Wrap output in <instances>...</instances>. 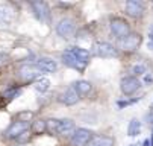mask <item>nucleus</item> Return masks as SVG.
<instances>
[{
  "label": "nucleus",
  "instance_id": "c756f323",
  "mask_svg": "<svg viewBox=\"0 0 153 146\" xmlns=\"http://www.w3.org/2000/svg\"><path fill=\"white\" fill-rule=\"evenodd\" d=\"M143 146H150V139H146L144 143H143Z\"/></svg>",
  "mask_w": 153,
  "mask_h": 146
},
{
  "label": "nucleus",
  "instance_id": "423d86ee",
  "mask_svg": "<svg viewBox=\"0 0 153 146\" xmlns=\"http://www.w3.org/2000/svg\"><path fill=\"white\" fill-rule=\"evenodd\" d=\"M141 88V81L135 76H126L120 82V90L124 96H130Z\"/></svg>",
  "mask_w": 153,
  "mask_h": 146
},
{
  "label": "nucleus",
  "instance_id": "7ed1b4c3",
  "mask_svg": "<svg viewBox=\"0 0 153 146\" xmlns=\"http://www.w3.org/2000/svg\"><path fill=\"white\" fill-rule=\"evenodd\" d=\"M143 43V37L138 32H132L130 35H127L126 38L118 41V49L124 50V52H135Z\"/></svg>",
  "mask_w": 153,
  "mask_h": 146
},
{
  "label": "nucleus",
  "instance_id": "473e14b6",
  "mask_svg": "<svg viewBox=\"0 0 153 146\" xmlns=\"http://www.w3.org/2000/svg\"><path fill=\"white\" fill-rule=\"evenodd\" d=\"M150 32H152V34H153V25H152V28H150Z\"/></svg>",
  "mask_w": 153,
  "mask_h": 146
},
{
  "label": "nucleus",
  "instance_id": "cd10ccee",
  "mask_svg": "<svg viewBox=\"0 0 153 146\" xmlns=\"http://www.w3.org/2000/svg\"><path fill=\"white\" fill-rule=\"evenodd\" d=\"M147 46H149V49L153 50V34L152 32H149V44Z\"/></svg>",
  "mask_w": 153,
  "mask_h": 146
},
{
  "label": "nucleus",
  "instance_id": "f03ea898",
  "mask_svg": "<svg viewBox=\"0 0 153 146\" xmlns=\"http://www.w3.org/2000/svg\"><path fill=\"white\" fill-rule=\"evenodd\" d=\"M93 53L97 58H115L118 55V49L108 41H97L93 46Z\"/></svg>",
  "mask_w": 153,
  "mask_h": 146
},
{
  "label": "nucleus",
  "instance_id": "1a4fd4ad",
  "mask_svg": "<svg viewBox=\"0 0 153 146\" xmlns=\"http://www.w3.org/2000/svg\"><path fill=\"white\" fill-rule=\"evenodd\" d=\"M30 130V127H29V123H26V122H20V120H17V122H14L11 127L6 130V133H5V136H6V139H11V140H17L21 134H25L26 131H29Z\"/></svg>",
  "mask_w": 153,
  "mask_h": 146
},
{
  "label": "nucleus",
  "instance_id": "f3484780",
  "mask_svg": "<svg viewBox=\"0 0 153 146\" xmlns=\"http://www.w3.org/2000/svg\"><path fill=\"white\" fill-rule=\"evenodd\" d=\"M33 88L38 91V93H46L49 88H50V79L46 78V76H41L38 79L33 81Z\"/></svg>",
  "mask_w": 153,
  "mask_h": 146
},
{
  "label": "nucleus",
  "instance_id": "6e6552de",
  "mask_svg": "<svg viewBox=\"0 0 153 146\" xmlns=\"http://www.w3.org/2000/svg\"><path fill=\"white\" fill-rule=\"evenodd\" d=\"M61 58H62V62H64L67 67H71V69H74V70H77V72H83L85 67H86V64H83L82 61H79L70 49L64 50L62 55H61Z\"/></svg>",
  "mask_w": 153,
  "mask_h": 146
},
{
  "label": "nucleus",
  "instance_id": "7c9ffc66",
  "mask_svg": "<svg viewBox=\"0 0 153 146\" xmlns=\"http://www.w3.org/2000/svg\"><path fill=\"white\" fill-rule=\"evenodd\" d=\"M150 117L153 119V102H152V105H150Z\"/></svg>",
  "mask_w": 153,
  "mask_h": 146
},
{
  "label": "nucleus",
  "instance_id": "4be33fe9",
  "mask_svg": "<svg viewBox=\"0 0 153 146\" xmlns=\"http://www.w3.org/2000/svg\"><path fill=\"white\" fill-rule=\"evenodd\" d=\"M140 131H141V122L138 119H132L127 125V136L135 137V136L140 134Z\"/></svg>",
  "mask_w": 153,
  "mask_h": 146
},
{
  "label": "nucleus",
  "instance_id": "a878e982",
  "mask_svg": "<svg viewBox=\"0 0 153 146\" xmlns=\"http://www.w3.org/2000/svg\"><path fill=\"white\" fill-rule=\"evenodd\" d=\"M29 137H30V133H29V131H26L25 134H21L17 140H18V142H21V143H25L26 140H29Z\"/></svg>",
  "mask_w": 153,
  "mask_h": 146
},
{
  "label": "nucleus",
  "instance_id": "393cba45",
  "mask_svg": "<svg viewBox=\"0 0 153 146\" xmlns=\"http://www.w3.org/2000/svg\"><path fill=\"white\" fill-rule=\"evenodd\" d=\"M138 100H140V97H138V99H134V100H120V102H117V105H118L120 108H124V107L132 105V103H135V102H138Z\"/></svg>",
  "mask_w": 153,
  "mask_h": 146
},
{
  "label": "nucleus",
  "instance_id": "9d476101",
  "mask_svg": "<svg viewBox=\"0 0 153 146\" xmlns=\"http://www.w3.org/2000/svg\"><path fill=\"white\" fill-rule=\"evenodd\" d=\"M124 11H126L127 15L138 18V17L144 15L146 6H144V3L141 2V0H129V2H126V5H124Z\"/></svg>",
  "mask_w": 153,
  "mask_h": 146
},
{
  "label": "nucleus",
  "instance_id": "6ab92c4d",
  "mask_svg": "<svg viewBox=\"0 0 153 146\" xmlns=\"http://www.w3.org/2000/svg\"><path fill=\"white\" fill-rule=\"evenodd\" d=\"M70 50L74 53V56H76L79 61H82L83 64H88V61H90V58H91L90 50H86V49H83V47H71Z\"/></svg>",
  "mask_w": 153,
  "mask_h": 146
},
{
  "label": "nucleus",
  "instance_id": "2f4dec72",
  "mask_svg": "<svg viewBox=\"0 0 153 146\" xmlns=\"http://www.w3.org/2000/svg\"><path fill=\"white\" fill-rule=\"evenodd\" d=\"M129 146H141V145H138V143H132V145H129Z\"/></svg>",
  "mask_w": 153,
  "mask_h": 146
},
{
  "label": "nucleus",
  "instance_id": "9b49d317",
  "mask_svg": "<svg viewBox=\"0 0 153 146\" xmlns=\"http://www.w3.org/2000/svg\"><path fill=\"white\" fill-rule=\"evenodd\" d=\"M79 99H80V94L77 93L74 85H70L67 90H64L62 94L59 96L61 103H64V105H67V107H71V105H74V103H77Z\"/></svg>",
  "mask_w": 153,
  "mask_h": 146
},
{
  "label": "nucleus",
  "instance_id": "72a5a7b5",
  "mask_svg": "<svg viewBox=\"0 0 153 146\" xmlns=\"http://www.w3.org/2000/svg\"><path fill=\"white\" fill-rule=\"evenodd\" d=\"M15 146H23V145H15Z\"/></svg>",
  "mask_w": 153,
  "mask_h": 146
},
{
  "label": "nucleus",
  "instance_id": "aec40b11",
  "mask_svg": "<svg viewBox=\"0 0 153 146\" xmlns=\"http://www.w3.org/2000/svg\"><path fill=\"white\" fill-rule=\"evenodd\" d=\"M30 133H32V134H35V136H39V134H44V133H47L46 120L38 119V120L32 122V125H30Z\"/></svg>",
  "mask_w": 153,
  "mask_h": 146
},
{
  "label": "nucleus",
  "instance_id": "0eeeda50",
  "mask_svg": "<svg viewBox=\"0 0 153 146\" xmlns=\"http://www.w3.org/2000/svg\"><path fill=\"white\" fill-rule=\"evenodd\" d=\"M93 133L86 128H76L74 134L70 139V145L71 146H86L88 142L91 140Z\"/></svg>",
  "mask_w": 153,
  "mask_h": 146
},
{
  "label": "nucleus",
  "instance_id": "a211bd4d",
  "mask_svg": "<svg viewBox=\"0 0 153 146\" xmlns=\"http://www.w3.org/2000/svg\"><path fill=\"white\" fill-rule=\"evenodd\" d=\"M147 69H149L147 62H144V61H138V62H135V64L130 67V73H132L130 76H135V78L143 76V75L147 73Z\"/></svg>",
  "mask_w": 153,
  "mask_h": 146
},
{
  "label": "nucleus",
  "instance_id": "f8f14e48",
  "mask_svg": "<svg viewBox=\"0 0 153 146\" xmlns=\"http://www.w3.org/2000/svg\"><path fill=\"white\" fill-rule=\"evenodd\" d=\"M30 6H32L35 15L41 20V22H49L50 20V9H49V5L46 2L38 0V2H32Z\"/></svg>",
  "mask_w": 153,
  "mask_h": 146
},
{
  "label": "nucleus",
  "instance_id": "5701e85b",
  "mask_svg": "<svg viewBox=\"0 0 153 146\" xmlns=\"http://www.w3.org/2000/svg\"><path fill=\"white\" fill-rule=\"evenodd\" d=\"M46 127H47V133L49 134H55L58 136V127H59V119H49L46 120Z\"/></svg>",
  "mask_w": 153,
  "mask_h": 146
},
{
  "label": "nucleus",
  "instance_id": "4468645a",
  "mask_svg": "<svg viewBox=\"0 0 153 146\" xmlns=\"http://www.w3.org/2000/svg\"><path fill=\"white\" fill-rule=\"evenodd\" d=\"M35 64L44 72V73H53V72H56V69H58V62L53 59V58H49V56H41Z\"/></svg>",
  "mask_w": 153,
  "mask_h": 146
},
{
  "label": "nucleus",
  "instance_id": "f257e3e1",
  "mask_svg": "<svg viewBox=\"0 0 153 146\" xmlns=\"http://www.w3.org/2000/svg\"><path fill=\"white\" fill-rule=\"evenodd\" d=\"M109 28H111V32L118 38V41L132 34V31H130V25L127 23V20H124L121 17L111 18V22H109Z\"/></svg>",
  "mask_w": 153,
  "mask_h": 146
},
{
  "label": "nucleus",
  "instance_id": "20e7f679",
  "mask_svg": "<svg viewBox=\"0 0 153 146\" xmlns=\"http://www.w3.org/2000/svg\"><path fill=\"white\" fill-rule=\"evenodd\" d=\"M17 73L23 81H35V79H38L44 75V72H42L36 64H23V66H20Z\"/></svg>",
  "mask_w": 153,
  "mask_h": 146
},
{
  "label": "nucleus",
  "instance_id": "f704fd0d",
  "mask_svg": "<svg viewBox=\"0 0 153 146\" xmlns=\"http://www.w3.org/2000/svg\"><path fill=\"white\" fill-rule=\"evenodd\" d=\"M152 136H153V134H152Z\"/></svg>",
  "mask_w": 153,
  "mask_h": 146
},
{
  "label": "nucleus",
  "instance_id": "ddd939ff",
  "mask_svg": "<svg viewBox=\"0 0 153 146\" xmlns=\"http://www.w3.org/2000/svg\"><path fill=\"white\" fill-rule=\"evenodd\" d=\"M76 131V125L71 119H61L59 120V127H58V136L62 137H68L73 136Z\"/></svg>",
  "mask_w": 153,
  "mask_h": 146
},
{
  "label": "nucleus",
  "instance_id": "2eb2a0df",
  "mask_svg": "<svg viewBox=\"0 0 153 146\" xmlns=\"http://www.w3.org/2000/svg\"><path fill=\"white\" fill-rule=\"evenodd\" d=\"M86 146H114V139L108 136H93Z\"/></svg>",
  "mask_w": 153,
  "mask_h": 146
},
{
  "label": "nucleus",
  "instance_id": "dca6fc26",
  "mask_svg": "<svg viewBox=\"0 0 153 146\" xmlns=\"http://www.w3.org/2000/svg\"><path fill=\"white\" fill-rule=\"evenodd\" d=\"M74 87L77 90V93L80 96H86V94H90L91 90H93V84L90 81H85V79H80L77 82H74Z\"/></svg>",
  "mask_w": 153,
  "mask_h": 146
},
{
  "label": "nucleus",
  "instance_id": "412c9836",
  "mask_svg": "<svg viewBox=\"0 0 153 146\" xmlns=\"http://www.w3.org/2000/svg\"><path fill=\"white\" fill-rule=\"evenodd\" d=\"M14 18V9L9 5H0V20L9 23Z\"/></svg>",
  "mask_w": 153,
  "mask_h": 146
},
{
  "label": "nucleus",
  "instance_id": "39448f33",
  "mask_svg": "<svg viewBox=\"0 0 153 146\" xmlns=\"http://www.w3.org/2000/svg\"><path fill=\"white\" fill-rule=\"evenodd\" d=\"M56 34L62 38H71L76 34V22L73 18L65 17L56 25Z\"/></svg>",
  "mask_w": 153,
  "mask_h": 146
},
{
  "label": "nucleus",
  "instance_id": "bb28decb",
  "mask_svg": "<svg viewBox=\"0 0 153 146\" xmlns=\"http://www.w3.org/2000/svg\"><path fill=\"white\" fill-rule=\"evenodd\" d=\"M6 61H8V55H5V53H0V67L5 66V64H6Z\"/></svg>",
  "mask_w": 153,
  "mask_h": 146
},
{
  "label": "nucleus",
  "instance_id": "c85d7f7f",
  "mask_svg": "<svg viewBox=\"0 0 153 146\" xmlns=\"http://www.w3.org/2000/svg\"><path fill=\"white\" fill-rule=\"evenodd\" d=\"M153 81V76L150 75V73H146V78H144V82L146 84H150V82Z\"/></svg>",
  "mask_w": 153,
  "mask_h": 146
},
{
  "label": "nucleus",
  "instance_id": "b1692460",
  "mask_svg": "<svg viewBox=\"0 0 153 146\" xmlns=\"http://www.w3.org/2000/svg\"><path fill=\"white\" fill-rule=\"evenodd\" d=\"M33 117H35L33 111H29V110L21 111V113H18V114H17V120H20V122H26V123L32 122V119H33Z\"/></svg>",
  "mask_w": 153,
  "mask_h": 146
}]
</instances>
